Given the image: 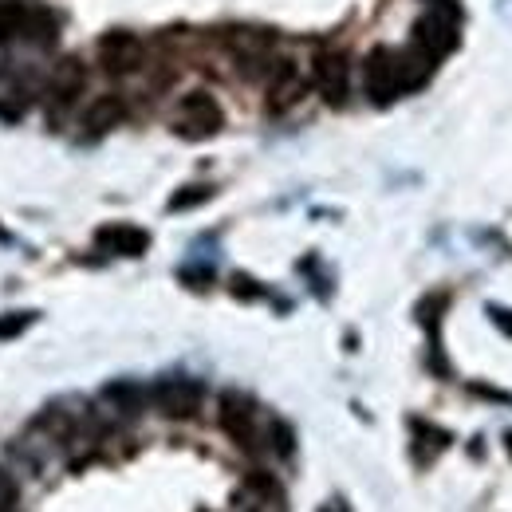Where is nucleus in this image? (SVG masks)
<instances>
[{
    "instance_id": "7",
    "label": "nucleus",
    "mask_w": 512,
    "mask_h": 512,
    "mask_svg": "<svg viewBox=\"0 0 512 512\" xmlns=\"http://www.w3.org/2000/svg\"><path fill=\"white\" fill-rule=\"evenodd\" d=\"M221 430L237 442V446H256V406L253 398H245L241 390H225L221 394Z\"/></svg>"
},
{
    "instance_id": "12",
    "label": "nucleus",
    "mask_w": 512,
    "mask_h": 512,
    "mask_svg": "<svg viewBox=\"0 0 512 512\" xmlns=\"http://www.w3.org/2000/svg\"><path fill=\"white\" fill-rule=\"evenodd\" d=\"M123 119H127L123 95H99V99H91L87 111H83V130H87V134H107V130L119 127Z\"/></svg>"
},
{
    "instance_id": "14",
    "label": "nucleus",
    "mask_w": 512,
    "mask_h": 512,
    "mask_svg": "<svg viewBox=\"0 0 512 512\" xmlns=\"http://www.w3.org/2000/svg\"><path fill=\"white\" fill-rule=\"evenodd\" d=\"M103 398H107L119 414H138V410H142V402H146L150 394H146L138 383H111L107 390H103Z\"/></svg>"
},
{
    "instance_id": "16",
    "label": "nucleus",
    "mask_w": 512,
    "mask_h": 512,
    "mask_svg": "<svg viewBox=\"0 0 512 512\" xmlns=\"http://www.w3.org/2000/svg\"><path fill=\"white\" fill-rule=\"evenodd\" d=\"M36 323V312H4L0 316V339H16Z\"/></svg>"
},
{
    "instance_id": "3",
    "label": "nucleus",
    "mask_w": 512,
    "mask_h": 512,
    "mask_svg": "<svg viewBox=\"0 0 512 512\" xmlns=\"http://www.w3.org/2000/svg\"><path fill=\"white\" fill-rule=\"evenodd\" d=\"M363 91L375 107H390L402 91V67H398V52L390 48H375L367 60H363Z\"/></svg>"
},
{
    "instance_id": "11",
    "label": "nucleus",
    "mask_w": 512,
    "mask_h": 512,
    "mask_svg": "<svg viewBox=\"0 0 512 512\" xmlns=\"http://www.w3.org/2000/svg\"><path fill=\"white\" fill-rule=\"evenodd\" d=\"M95 241H99V249H107V253H115V256H142L150 249V233L138 229V225H123V221L103 225V229L95 233Z\"/></svg>"
},
{
    "instance_id": "8",
    "label": "nucleus",
    "mask_w": 512,
    "mask_h": 512,
    "mask_svg": "<svg viewBox=\"0 0 512 512\" xmlns=\"http://www.w3.org/2000/svg\"><path fill=\"white\" fill-rule=\"evenodd\" d=\"M264 91H268V111H288L304 99V75L292 60H276L268 64V79H264Z\"/></svg>"
},
{
    "instance_id": "5",
    "label": "nucleus",
    "mask_w": 512,
    "mask_h": 512,
    "mask_svg": "<svg viewBox=\"0 0 512 512\" xmlns=\"http://www.w3.org/2000/svg\"><path fill=\"white\" fill-rule=\"evenodd\" d=\"M95 56H99V64L107 75H130V71H138L142 60H146V48H142V40L134 36V32H107L103 40H99V48H95Z\"/></svg>"
},
{
    "instance_id": "9",
    "label": "nucleus",
    "mask_w": 512,
    "mask_h": 512,
    "mask_svg": "<svg viewBox=\"0 0 512 512\" xmlns=\"http://www.w3.org/2000/svg\"><path fill=\"white\" fill-rule=\"evenodd\" d=\"M225 48L241 60V67L256 71L260 64L272 60V48H276V36L268 28H229L225 32Z\"/></svg>"
},
{
    "instance_id": "17",
    "label": "nucleus",
    "mask_w": 512,
    "mask_h": 512,
    "mask_svg": "<svg viewBox=\"0 0 512 512\" xmlns=\"http://www.w3.org/2000/svg\"><path fill=\"white\" fill-rule=\"evenodd\" d=\"M16 501H20V489H16V481L0 469V512H16Z\"/></svg>"
},
{
    "instance_id": "2",
    "label": "nucleus",
    "mask_w": 512,
    "mask_h": 512,
    "mask_svg": "<svg viewBox=\"0 0 512 512\" xmlns=\"http://www.w3.org/2000/svg\"><path fill=\"white\" fill-rule=\"evenodd\" d=\"M457 28H461V16H457V4H430V12L414 24V44L442 60L457 48Z\"/></svg>"
},
{
    "instance_id": "13",
    "label": "nucleus",
    "mask_w": 512,
    "mask_h": 512,
    "mask_svg": "<svg viewBox=\"0 0 512 512\" xmlns=\"http://www.w3.org/2000/svg\"><path fill=\"white\" fill-rule=\"evenodd\" d=\"M398 67H402V91H418V87L434 75L438 60H434V56H426L418 44H410L406 52H398Z\"/></svg>"
},
{
    "instance_id": "1",
    "label": "nucleus",
    "mask_w": 512,
    "mask_h": 512,
    "mask_svg": "<svg viewBox=\"0 0 512 512\" xmlns=\"http://www.w3.org/2000/svg\"><path fill=\"white\" fill-rule=\"evenodd\" d=\"M225 127V111L209 91H186L174 107V130L182 138H213L217 130Z\"/></svg>"
},
{
    "instance_id": "21",
    "label": "nucleus",
    "mask_w": 512,
    "mask_h": 512,
    "mask_svg": "<svg viewBox=\"0 0 512 512\" xmlns=\"http://www.w3.org/2000/svg\"><path fill=\"white\" fill-rule=\"evenodd\" d=\"M323 512H347V509H343V501H331V509H323Z\"/></svg>"
},
{
    "instance_id": "6",
    "label": "nucleus",
    "mask_w": 512,
    "mask_h": 512,
    "mask_svg": "<svg viewBox=\"0 0 512 512\" xmlns=\"http://www.w3.org/2000/svg\"><path fill=\"white\" fill-rule=\"evenodd\" d=\"M312 79H316V91L331 107H343L347 103V91H351V64L343 52H320L312 60Z\"/></svg>"
},
{
    "instance_id": "4",
    "label": "nucleus",
    "mask_w": 512,
    "mask_h": 512,
    "mask_svg": "<svg viewBox=\"0 0 512 512\" xmlns=\"http://www.w3.org/2000/svg\"><path fill=\"white\" fill-rule=\"evenodd\" d=\"M150 402L166 414V418H193L205 402V386L186 375H174V379H162V383L150 390Z\"/></svg>"
},
{
    "instance_id": "23",
    "label": "nucleus",
    "mask_w": 512,
    "mask_h": 512,
    "mask_svg": "<svg viewBox=\"0 0 512 512\" xmlns=\"http://www.w3.org/2000/svg\"><path fill=\"white\" fill-rule=\"evenodd\" d=\"M505 446H509V453H512V434H509V438H505Z\"/></svg>"
},
{
    "instance_id": "19",
    "label": "nucleus",
    "mask_w": 512,
    "mask_h": 512,
    "mask_svg": "<svg viewBox=\"0 0 512 512\" xmlns=\"http://www.w3.org/2000/svg\"><path fill=\"white\" fill-rule=\"evenodd\" d=\"M489 320H493V327H501L505 335L512 339V312L509 308H497V304H489Z\"/></svg>"
},
{
    "instance_id": "20",
    "label": "nucleus",
    "mask_w": 512,
    "mask_h": 512,
    "mask_svg": "<svg viewBox=\"0 0 512 512\" xmlns=\"http://www.w3.org/2000/svg\"><path fill=\"white\" fill-rule=\"evenodd\" d=\"M256 280H249V276H237V280H233V292H237V296H245V300H253V296H260V288H253Z\"/></svg>"
},
{
    "instance_id": "18",
    "label": "nucleus",
    "mask_w": 512,
    "mask_h": 512,
    "mask_svg": "<svg viewBox=\"0 0 512 512\" xmlns=\"http://www.w3.org/2000/svg\"><path fill=\"white\" fill-rule=\"evenodd\" d=\"M268 434H272V449H276V453H284V457L292 453V430H288L284 422H272Z\"/></svg>"
},
{
    "instance_id": "10",
    "label": "nucleus",
    "mask_w": 512,
    "mask_h": 512,
    "mask_svg": "<svg viewBox=\"0 0 512 512\" xmlns=\"http://www.w3.org/2000/svg\"><path fill=\"white\" fill-rule=\"evenodd\" d=\"M87 87V67L75 56H64L60 64L52 67V79H48V99L52 107H71Z\"/></svg>"
},
{
    "instance_id": "15",
    "label": "nucleus",
    "mask_w": 512,
    "mask_h": 512,
    "mask_svg": "<svg viewBox=\"0 0 512 512\" xmlns=\"http://www.w3.org/2000/svg\"><path fill=\"white\" fill-rule=\"evenodd\" d=\"M213 197V186H186V190H178L170 197V213H182V209H193V205H205Z\"/></svg>"
},
{
    "instance_id": "22",
    "label": "nucleus",
    "mask_w": 512,
    "mask_h": 512,
    "mask_svg": "<svg viewBox=\"0 0 512 512\" xmlns=\"http://www.w3.org/2000/svg\"><path fill=\"white\" fill-rule=\"evenodd\" d=\"M0 241H12V237H8V233H4V229H0Z\"/></svg>"
}]
</instances>
